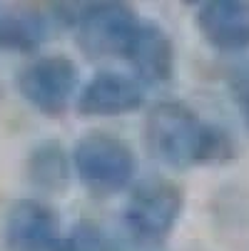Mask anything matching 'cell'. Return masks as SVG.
<instances>
[{
  "instance_id": "13",
  "label": "cell",
  "mask_w": 249,
  "mask_h": 251,
  "mask_svg": "<svg viewBox=\"0 0 249 251\" xmlns=\"http://www.w3.org/2000/svg\"><path fill=\"white\" fill-rule=\"evenodd\" d=\"M224 85L232 92L234 100L249 95V57L239 60H227V73H224Z\"/></svg>"
},
{
  "instance_id": "9",
  "label": "cell",
  "mask_w": 249,
  "mask_h": 251,
  "mask_svg": "<svg viewBox=\"0 0 249 251\" xmlns=\"http://www.w3.org/2000/svg\"><path fill=\"white\" fill-rule=\"evenodd\" d=\"M197 38L217 57H249V0H202L192 10Z\"/></svg>"
},
{
  "instance_id": "8",
  "label": "cell",
  "mask_w": 249,
  "mask_h": 251,
  "mask_svg": "<svg viewBox=\"0 0 249 251\" xmlns=\"http://www.w3.org/2000/svg\"><path fill=\"white\" fill-rule=\"evenodd\" d=\"M125 70L147 92L167 90L177 80L180 55L172 32L157 20H142L122 55Z\"/></svg>"
},
{
  "instance_id": "4",
  "label": "cell",
  "mask_w": 249,
  "mask_h": 251,
  "mask_svg": "<svg viewBox=\"0 0 249 251\" xmlns=\"http://www.w3.org/2000/svg\"><path fill=\"white\" fill-rule=\"evenodd\" d=\"M83 80V67L73 55L45 50L35 57L20 60L13 73V90L30 112L45 120H62L75 112Z\"/></svg>"
},
{
  "instance_id": "10",
  "label": "cell",
  "mask_w": 249,
  "mask_h": 251,
  "mask_svg": "<svg viewBox=\"0 0 249 251\" xmlns=\"http://www.w3.org/2000/svg\"><path fill=\"white\" fill-rule=\"evenodd\" d=\"M20 172L32 197L55 201L75 184L73 150L57 137H40L25 150Z\"/></svg>"
},
{
  "instance_id": "5",
  "label": "cell",
  "mask_w": 249,
  "mask_h": 251,
  "mask_svg": "<svg viewBox=\"0 0 249 251\" xmlns=\"http://www.w3.org/2000/svg\"><path fill=\"white\" fill-rule=\"evenodd\" d=\"M139 10L125 0H85L70 38L75 50L92 65L108 67L122 60L130 40L142 25Z\"/></svg>"
},
{
  "instance_id": "3",
  "label": "cell",
  "mask_w": 249,
  "mask_h": 251,
  "mask_svg": "<svg viewBox=\"0 0 249 251\" xmlns=\"http://www.w3.org/2000/svg\"><path fill=\"white\" fill-rule=\"evenodd\" d=\"M75 184L92 199L125 197L142 176V159L127 137L108 127H90L70 145Z\"/></svg>"
},
{
  "instance_id": "12",
  "label": "cell",
  "mask_w": 249,
  "mask_h": 251,
  "mask_svg": "<svg viewBox=\"0 0 249 251\" xmlns=\"http://www.w3.org/2000/svg\"><path fill=\"white\" fill-rule=\"evenodd\" d=\"M55 251H122V236L95 217H78L65 224Z\"/></svg>"
},
{
  "instance_id": "2",
  "label": "cell",
  "mask_w": 249,
  "mask_h": 251,
  "mask_svg": "<svg viewBox=\"0 0 249 251\" xmlns=\"http://www.w3.org/2000/svg\"><path fill=\"white\" fill-rule=\"evenodd\" d=\"M187 209V192L167 172H145L122 197V239L139 249L162 251L180 226Z\"/></svg>"
},
{
  "instance_id": "7",
  "label": "cell",
  "mask_w": 249,
  "mask_h": 251,
  "mask_svg": "<svg viewBox=\"0 0 249 251\" xmlns=\"http://www.w3.org/2000/svg\"><path fill=\"white\" fill-rule=\"evenodd\" d=\"M65 231L55 201L18 197L0 214V251H55Z\"/></svg>"
},
{
  "instance_id": "1",
  "label": "cell",
  "mask_w": 249,
  "mask_h": 251,
  "mask_svg": "<svg viewBox=\"0 0 249 251\" xmlns=\"http://www.w3.org/2000/svg\"><path fill=\"white\" fill-rule=\"evenodd\" d=\"M139 139L162 172L217 169L237 162V134L180 97H157L142 112Z\"/></svg>"
},
{
  "instance_id": "11",
  "label": "cell",
  "mask_w": 249,
  "mask_h": 251,
  "mask_svg": "<svg viewBox=\"0 0 249 251\" xmlns=\"http://www.w3.org/2000/svg\"><path fill=\"white\" fill-rule=\"evenodd\" d=\"M57 32L48 3L0 5V52L28 60L45 50Z\"/></svg>"
},
{
  "instance_id": "14",
  "label": "cell",
  "mask_w": 249,
  "mask_h": 251,
  "mask_svg": "<svg viewBox=\"0 0 249 251\" xmlns=\"http://www.w3.org/2000/svg\"><path fill=\"white\" fill-rule=\"evenodd\" d=\"M234 102H237V115H239V122H242L244 132L249 134V95H244V97H239V100H234Z\"/></svg>"
},
{
  "instance_id": "6",
  "label": "cell",
  "mask_w": 249,
  "mask_h": 251,
  "mask_svg": "<svg viewBox=\"0 0 249 251\" xmlns=\"http://www.w3.org/2000/svg\"><path fill=\"white\" fill-rule=\"evenodd\" d=\"M150 92L142 87L127 70L97 67L83 80L75 115L90 122H110L132 115H142L150 104Z\"/></svg>"
}]
</instances>
